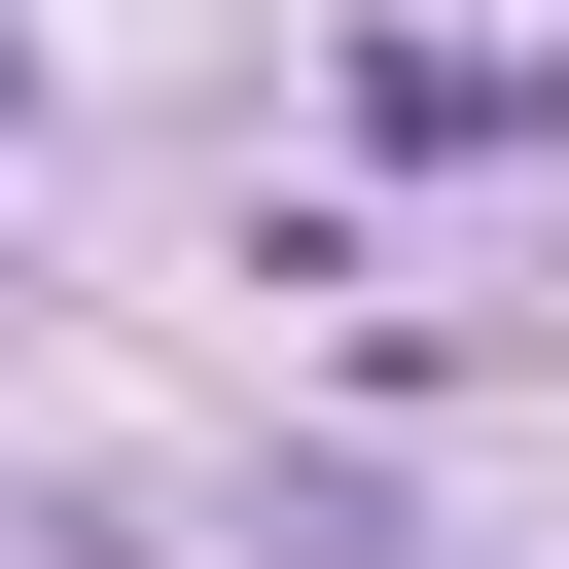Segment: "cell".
I'll return each instance as SVG.
<instances>
[{"label": "cell", "mask_w": 569, "mask_h": 569, "mask_svg": "<svg viewBox=\"0 0 569 569\" xmlns=\"http://www.w3.org/2000/svg\"><path fill=\"white\" fill-rule=\"evenodd\" d=\"M0 107H36V36H0Z\"/></svg>", "instance_id": "6da1fadb"}]
</instances>
